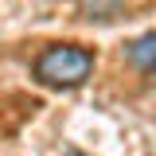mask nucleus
<instances>
[{"label":"nucleus","mask_w":156,"mask_h":156,"mask_svg":"<svg viewBox=\"0 0 156 156\" xmlns=\"http://www.w3.org/2000/svg\"><path fill=\"white\" fill-rule=\"evenodd\" d=\"M125 58L133 62L136 70L156 74V31H144V35H136L133 43H125Z\"/></svg>","instance_id":"obj_2"},{"label":"nucleus","mask_w":156,"mask_h":156,"mask_svg":"<svg viewBox=\"0 0 156 156\" xmlns=\"http://www.w3.org/2000/svg\"><path fill=\"white\" fill-rule=\"evenodd\" d=\"M78 4H82V12L90 20H109L117 8H121V0H78Z\"/></svg>","instance_id":"obj_3"},{"label":"nucleus","mask_w":156,"mask_h":156,"mask_svg":"<svg viewBox=\"0 0 156 156\" xmlns=\"http://www.w3.org/2000/svg\"><path fill=\"white\" fill-rule=\"evenodd\" d=\"M35 78L43 86H55V90H74L82 86L90 70H94V55L86 51V47H74V43H55V47H47L43 55L35 58Z\"/></svg>","instance_id":"obj_1"}]
</instances>
